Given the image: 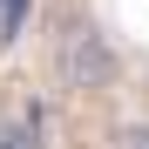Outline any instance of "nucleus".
I'll return each mask as SVG.
<instances>
[{"mask_svg": "<svg viewBox=\"0 0 149 149\" xmlns=\"http://www.w3.org/2000/svg\"><path fill=\"white\" fill-rule=\"evenodd\" d=\"M54 74H61V88L68 95H95V88H109L115 81V47L102 27H74L61 41V54H54Z\"/></svg>", "mask_w": 149, "mask_h": 149, "instance_id": "1", "label": "nucleus"}, {"mask_svg": "<svg viewBox=\"0 0 149 149\" xmlns=\"http://www.w3.org/2000/svg\"><path fill=\"white\" fill-rule=\"evenodd\" d=\"M109 149H149V122H122L109 136Z\"/></svg>", "mask_w": 149, "mask_h": 149, "instance_id": "2", "label": "nucleus"}, {"mask_svg": "<svg viewBox=\"0 0 149 149\" xmlns=\"http://www.w3.org/2000/svg\"><path fill=\"white\" fill-rule=\"evenodd\" d=\"M20 20H27V0H0V41H14Z\"/></svg>", "mask_w": 149, "mask_h": 149, "instance_id": "3", "label": "nucleus"}, {"mask_svg": "<svg viewBox=\"0 0 149 149\" xmlns=\"http://www.w3.org/2000/svg\"><path fill=\"white\" fill-rule=\"evenodd\" d=\"M0 149H34V129L27 122H7V129H0Z\"/></svg>", "mask_w": 149, "mask_h": 149, "instance_id": "4", "label": "nucleus"}]
</instances>
